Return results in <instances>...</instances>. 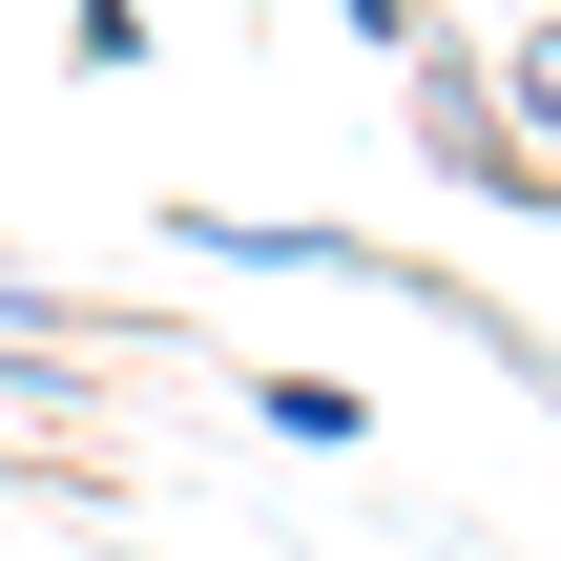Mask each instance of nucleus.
Returning a JSON list of instances; mask_svg holds the SVG:
<instances>
[{
  "mask_svg": "<svg viewBox=\"0 0 561 561\" xmlns=\"http://www.w3.org/2000/svg\"><path fill=\"white\" fill-rule=\"evenodd\" d=\"M333 21H354L375 62H416V42H437V0H333Z\"/></svg>",
  "mask_w": 561,
  "mask_h": 561,
  "instance_id": "20e7f679",
  "label": "nucleus"
},
{
  "mask_svg": "<svg viewBox=\"0 0 561 561\" xmlns=\"http://www.w3.org/2000/svg\"><path fill=\"white\" fill-rule=\"evenodd\" d=\"M62 62H104V83H125V62H146V0H62Z\"/></svg>",
  "mask_w": 561,
  "mask_h": 561,
  "instance_id": "7ed1b4c3",
  "label": "nucleus"
},
{
  "mask_svg": "<svg viewBox=\"0 0 561 561\" xmlns=\"http://www.w3.org/2000/svg\"><path fill=\"white\" fill-rule=\"evenodd\" d=\"M479 83L520 104V146H541V187H561V21H541V42H520V62H479Z\"/></svg>",
  "mask_w": 561,
  "mask_h": 561,
  "instance_id": "f03ea898",
  "label": "nucleus"
},
{
  "mask_svg": "<svg viewBox=\"0 0 561 561\" xmlns=\"http://www.w3.org/2000/svg\"><path fill=\"white\" fill-rule=\"evenodd\" d=\"M250 416H271L291 458H354V437H375V416H354V375H250Z\"/></svg>",
  "mask_w": 561,
  "mask_h": 561,
  "instance_id": "f257e3e1",
  "label": "nucleus"
}]
</instances>
